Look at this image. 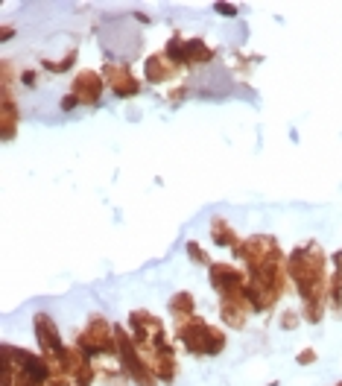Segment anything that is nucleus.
<instances>
[{"instance_id": "f257e3e1", "label": "nucleus", "mask_w": 342, "mask_h": 386, "mask_svg": "<svg viewBox=\"0 0 342 386\" xmlns=\"http://www.w3.org/2000/svg\"><path fill=\"white\" fill-rule=\"evenodd\" d=\"M176 339L193 357H214V354L225 348V334L217 331L214 325H208L202 316H190L185 322H176Z\"/></svg>"}, {"instance_id": "f03ea898", "label": "nucleus", "mask_w": 342, "mask_h": 386, "mask_svg": "<svg viewBox=\"0 0 342 386\" xmlns=\"http://www.w3.org/2000/svg\"><path fill=\"white\" fill-rule=\"evenodd\" d=\"M102 79H105V88L120 99H132L141 94V82L132 73L129 59H108L102 64Z\"/></svg>"}, {"instance_id": "7ed1b4c3", "label": "nucleus", "mask_w": 342, "mask_h": 386, "mask_svg": "<svg viewBox=\"0 0 342 386\" xmlns=\"http://www.w3.org/2000/svg\"><path fill=\"white\" fill-rule=\"evenodd\" d=\"M208 278H211V287L217 290L219 295H237L246 290V275L243 269L231 266V263H211L208 266Z\"/></svg>"}, {"instance_id": "20e7f679", "label": "nucleus", "mask_w": 342, "mask_h": 386, "mask_svg": "<svg viewBox=\"0 0 342 386\" xmlns=\"http://www.w3.org/2000/svg\"><path fill=\"white\" fill-rule=\"evenodd\" d=\"M102 91H105V79H102V73H97V70H79V73L73 76L70 94L79 96L82 105H99Z\"/></svg>"}, {"instance_id": "39448f33", "label": "nucleus", "mask_w": 342, "mask_h": 386, "mask_svg": "<svg viewBox=\"0 0 342 386\" xmlns=\"http://www.w3.org/2000/svg\"><path fill=\"white\" fill-rule=\"evenodd\" d=\"M35 337H38V345H41V357H56L64 348L62 334L56 328V322L50 319L47 313H35Z\"/></svg>"}, {"instance_id": "423d86ee", "label": "nucleus", "mask_w": 342, "mask_h": 386, "mask_svg": "<svg viewBox=\"0 0 342 386\" xmlns=\"http://www.w3.org/2000/svg\"><path fill=\"white\" fill-rule=\"evenodd\" d=\"M182 73L179 64H173L164 53H152L147 62H144V79L152 82V85H161V82H173L176 76Z\"/></svg>"}, {"instance_id": "0eeeda50", "label": "nucleus", "mask_w": 342, "mask_h": 386, "mask_svg": "<svg viewBox=\"0 0 342 386\" xmlns=\"http://www.w3.org/2000/svg\"><path fill=\"white\" fill-rule=\"evenodd\" d=\"M214 59V50L205 44V38H199V35H193V38H187L185 44V67H196V64H208Z\"/></svg>"}, {"instance_id": "6e6552de", "label": "nucleus", "mask_w": 342, "mask_h": 386, "mask_svg": "<svg viewBox=\"0 0 342 386\" xmlns=\"http://www.w3.org/2000/svg\"><path fill=\"white\" fill-rule=\"evenodd\" d=\"M196 310V301H193V295L190 292H176L173 298H170V316L176 322H185V319H190V316H196L193 313Z\"/></svg>"}, {"instance_id": "1a4fd4ad", "label": "nucleus", "mask_w": 342, "mask_h": 386, "mask_svg": "<svg viewBox=\"0 0 342 386\" xmlns=\"http://www.w3.org/2000/svg\"><path fill=\"white\" fill-rule=\"evenodd\" d=\"M211 240L217 243L219 249H234L240 240H237V234H234V228L225 223V220H214L211 223Z\"/></svg>"}, {"instance_id": "9d476101", "label": "nucleus", "mask_w": 342, "mask_h": 386, "mask_svg": "<svg viewBox=\"0 0 342 386\" xmlns=\"http://www.w3.org/2000/svg\"><path fill=\"white\" fill-rule=\"evenodd\" d=\"M15 117H18V111L12 102V88H3V138L6 141H12V135H15Z\"/></svg>"}, {"instance_id": "9b49d317", "label": "nucleus", "mask_w": 342, "mask_h": 386, "mask_svg": "<svg viewBox=\"0 0 342 386\" xmlns=\"http://www.w3.org/2000/svg\"><path fill=\"white\" fill-rule=\"evenodd\" d=\"M185 35L182 32H173V38L167 41V47H164V56L170 59L173 64H179V67H185Z\"/></svg>"}, {"instance_id": "f8f14e48", "label": "nucleus", "mask_w": 342, "mask_h": 386, "mask_svg": "<svg viewBox=\"0 0 342 386\" xmlns=\"http://www.w3.org/2000/svg\"><path fill=\"white\" fill-rule=\"evenodd\" d=\"M76 56H79V53H76V47H73V50L64 56L62 62H47V59H44V62H41V67H44V70H50V73H64V70H70V67L76 64Z\"/></svg>"}, {"instance_id": "ddd939ff", "label": "nucleus", "mask_w": 342, "mask_h": 386, "mask_svg": "<svg viewBox=\"0 0 342 386\" xmlns=\"http://www.w3.org/2000/svg\"><path fill=\"white\" fill-rule=\"evenodd\" d=\"M185 249H187V255H190V260H193V263H199V266H211V257H208V252H205L196 240H190Z\"/></svg>"}, {"instance_id": "4468645a", "label": "nucleus", "mask_w": 342, "mask_h": 386, "mask_svg": "<svg viewBox=\"0 0 342 386\" xmlns=\"http://www.w3.org/2000/svg\"><path fill=\"white\" fill-rule=\"evenodd\" d=\"M187 96H190V85H185V82H179L170 94H167V99H170V105H182Z\"/></svg>"}, {"instance_id": "2eb2a0df", "label": "nucleus", "mask_w": 342, "mask_h": 386, "mask_svg": "<svg viewBox=\"0 0 342 386\" xmlns=\"http://www.w3.org/2000/svg\"><path fill=\"white\" fill-rule=\"evenodd\" d=\"M278 325L284 328V331H293V328H298V325H301V316H298L295 310H284V313H281V322H278Z\"/></svg>"}, {"instance_id": "dca6fc26", "label": "nucleus", "mask_w": 342, "mask_h": 386, "mask_svg": "<svg viewBox=\"0 0 342 386\" xmlns=\"http://www.w3.org/2000/svg\"><path fill=\"white\" fill-rule=\"evenodd\" d=\"M76 105H82V102H79V96H76V94H64L62 99H59V108H62V111H73Z\"/></svg>"}, {"instance_id": "f3484780", "label": "nucleus", "mask_w": 342, "mask_h": 386, "mask_svg": "<svg viewBox=\"0 0 342 386\" xmlns=\"http://www.w3.org/2000/svg\"><path fill=\"white\" fill-rule=\"evenodd\" d=\"M214 12L225 15V18H234V15H237V6H234V3H214Z\"/></svg>"}, {"instance_id": "a211bd4d", "label": "nucleus", "mask_w": 342, "mask_h": 386, "mask_svg": "<svg viewBox=\"0 0 342 386\" xmlns=\"http://www.w3.org/2000/svg\"><path fill=\"white\" fill-rule=\"evenodd\" d=\"M301 366H310V363H316V351L313 348H304V351H298V357H295Z\"/></svg>"}, {"instance_id": "6ab92c4d", "label": "nucleus", "mask_w": 342, "mask_h": 386, "mask_svg": "<svg viewBox=\"0 0 342 386\" xmlns=\"http://www.w3.org/2000/svg\"><path fill=\"white\" fill-rule=\"evenodd\" d=\"M35 79H38L35 70H21V82H24V88H35Z\"/></svg>"}, {"instance_id": "aec40b11", "label": "nucleus", "mask_w": 342, "mask_h": 386, "mask_svg": "<svg viewBox=\"0 0 342 386\" xmlns=\"http://www.w3.org/2000/svg\"><path fill=\"white\" fill-rule=\"evenodd\" d=\"M12 35H15V27H9V24H6V27L0 30V41H9Z\"/></svg>"}, {"instance_id": "412c9836", "label": "nucleus", "mask_w": 342, "mask_h": 386, "mask_svg": "<svg viewBox=\"0 0 342 386\" xmlns=\"http://www.w3.org/2000/svg\"><path fill=\"white\" fill-rule=\"evenodd\" d=\"M135 21H141V24H149V18H147L144 12H135Z\"/></svg>"}, {"instance_id": "4be33fe9", "label": "nucleus", "mask_w": 342, "mask_h": 386, "mask_svg": "<svg viewBox=\"0 0 342 386\" xmlns=\"http://www.w3.org/2000/svg\"><path fill=\"white\" fill-rule=\"evenodd\" d=\"M340 386H342V384H340Z\"/></svg>"}]
</instances>
